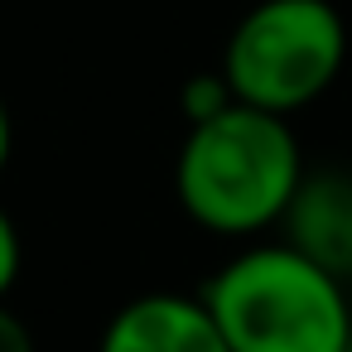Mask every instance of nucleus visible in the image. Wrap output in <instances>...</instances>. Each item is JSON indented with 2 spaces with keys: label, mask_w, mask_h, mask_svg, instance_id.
I'll return each mask as SVG.
<instances>
[{
  "label": "nucleus",
  "mask_w": 352,
  "mask_h": 352,
  "mask_svg": "<svg viewBox=\"0 0 352 352\" xmlns=\"http://www.w3.org/2000/svg\"><path fill=\"white\" fill-rule=\"evenodd\" d=\"M304 174L289 116L232 102L188 126L174 160V198L212 236H261L285 222Z\"/></svg>",
  "instance_id": "nucleus-1"
},
{
  "label": "nucleus",
  "mask_w": 352,
  "mask_h": 352,
  "mask_svg": "<svg viewBox=\"0 0 352 352\" xmlns=\"http://www.w3.org/2000/svg\"><path fill=\"white\" fill-rule=\"evenodd\" d=\"M232 352H347L352 304L333 270L289 241L236 251L203 285Z\"/></svg>",
  "instance_id": "nucleus-2"
},
{
  "label": "nucleus",
  "mask_w": 352,
  "mask_h": 352,
  "mask_svg": "<svg viewBox=\"0 0 352 352\" xmlns=\"http://www.w3.org/2000/svg\"><path fill=\"white\" fill-rule=\"evenodd\" d=\"M347 63V25L333 0H256L232 25L217 73L232 97L275 116L314 107Z\"/></svg>",
  "instance_id": "nucleus-3"
},
{
  "label": "nucleus",
  "mask_w": 352,
  "mask_h": 352,
  "mask_svg": "<svg viewBox=\"0 0 352 352\" xmlns=\"http://www.w3.org/2000/svg\"><path fill=\"white\" fill-rule=\"evenodd\" d=\"M97 352H232L203 294H140L111 314Z\"/></svg>",
  "instance_id": "nucleus-4"
},
{
  "label": "nucleus",
  "mask_w": 352,
  "mask_h": 352,
  "mask_svg": "<svg viewBox=\"0 0 352 352\" xmlns=\"http://www.w3.org/2000/svg\"><path fill=\"white\" fill-rule=\"evenodd\" d=\"M280 227L294 251H304L338 280H352V174L347 169H309Z\"/></svg>",
  "instance_id": "nucleus-5"
},
{
  "label": "nucleus",
  "mask_w": 352,
  "mask_h": 352,
  "mask_svg": "<svg viewBox=\"0 0 352 352\" xmlns=\"http://www.w3.org/2000/svg\"><path fill=\"white\" fill-rule=\"evenodd\" d=\"M232 102H236V97H232V87H227L222 73H198V78H188V82L179 87V111H184L188 126H198V121L227 111Z\"/></svg>",
  "instance_id": "nucleus-6"
},
{
  "label": "nucleus",
  "mask_w": 352,
  "mask_h": 352,
  "mask_svg": "<svg viewBox=\"0 0 352 352\" xmlns=\"http://www.w3.org/2000/svg\"><path fill=\"white\" fill-rule=\"evenodd\" d=\"M20 265H25V246H20V227L15 217L0 208V299H6L20 280Z\"/></svg>",
  "instance_id": "nucleus-7"
},
{
  "label": "nucleus",
  "mask_w": 352,
  "mask_h": 352,
  "mask_svg": "<svg viewBox=\"0 0 352 352\" xmlns=\"http://www.w3.org/2000/svg\"><path fill=\"white\" fill-rule=\"evenodd\" d=\"M0 352H34V333H30V323L0 299Z\"/></svg>",
  "instance_id": "nucleus-8"
},
{
  "label": "nucleus",
  "mask_w": 352,
  "mask_h": 352,
  "mask_svg": "<svg viewBox=\"0 0 352 352\" xmlns=\"http://www.w3.org/2000/svg\"><path fill=\"white\" fill-rule=\"evenodd\" d=\"M10 150H15V121H10L6 97H0V174H6V164H10Z\"/></svg>",
  "instance_id": "nucleus-9"
},
{
  "label": "nucleus",
  "mask_w": 352,
  "mask_h": 352,
  "mask_svg": "<svg viewBox=\"0 0 352 352\" xmlns=\"http://www.w3.org/2000/svg\"><path fill=\"white\" fill-rule=\"evenodd\" d=\"M347 352H352V342H347Z\"/></svg>",
  "instance_id": "nucleus-10"
}]
</instances>
